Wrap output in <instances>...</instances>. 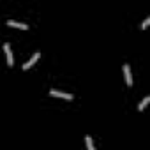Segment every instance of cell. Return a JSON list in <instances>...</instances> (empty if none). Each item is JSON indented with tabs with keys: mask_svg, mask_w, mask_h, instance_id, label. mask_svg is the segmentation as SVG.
Instances as JSON below:
<instances>
[{
	"mask_svg": "<svg viewBox=\"0 0 150 150\" xmlns=\"http://www.w3.org/2000/svg\"><path fill=\"white\" fill-rule=\"evenodd\" d=\"M148 23H150V18H145V21H143V23H141V28H143V30H145V28H146V27H148Z\"/></svg>",
	"mask_w": 150,
	"mask_h": 150,
	"instance_id": "cell-8",
	"label": "cell"
},
{
	"mask_svg": "<svg viewBox=\"0 0 150 150\" xmlns=\"http://www.w3.org/2000/svg\"><path fill=\"white\" fill-rule=\"evenodd\" d=\"M4 51H6V57H7V65H9V67H13V64H14V58H13V51H11V46H9V42H6V44H4Z\"/></svg>",
	"mask_w": 150,
	"mask_h": 150,
	"instance_id": "cell-2",
	"label": "cell"
},
{
	"mask_svg": "<svg viewBox=\"0 0 150 150\" xmlns=\"http://www.w3.org/2000/svg\"><path fill=\"white\" fill-rule=\"evenodd\" d=\"M85 141H87V148H88V150H94V141H92V138H90V136H87V138H85Z\"/></svg>",
	"mask_w": 150,
	"mask_h": 150,
	"instance_id": "cell-7",
	"label": "cell"
},
{
	"mask_svg": "<svg viewBox=\"0 0 150 150\" xmlns=\"http://www.w3.org/2000/svg\"><path fill=\"white\" fill-rule=\"evenodd\" d=\"M124 78H125L127 87H131V85H132V76H131V67H129V64L124 65Z\"/></svg>",
	"mask_w": 150,
	"mask_h": 150,
	"instance_id": "cell-4",
	"label": "cell"
},
{
	"mask_svg": "<svg viewBox=\"0 0 150 150\" xmlns=\"http://www.w3.org/2000/svg\"><path fill=\"white\" fill-rule=\"evenodd\" d=\"M39 57H41V53L37 51V53H35V55H34V57H32L30 60H27V62H25V64L21 65V69H23V71H27V69H30V67H32V65H34V64H35V62L39 60Z\"/></svg>",
	"mask_w": 150,
	"mask_h": 150,
	"instance_id": "cell-3",
	"label": "cell"
},
{
	"mask_svg": "<svg viewBox=\"0 0 150 150\" xmlns=\"http://www.w3.org/2000/svg\"><path fill=\"white\" fill-rule=\"evenodd\" d=\"M50 96H51V97H60V99L72 101V96H71V94H65V92H60V90H55V88L50 90Z\"/></svg>",
	"mask_w": 150,
	"mask_h": 150,
	"instance_id": "cell-1",
	"label": "cell"
},
{
	"mask_svg": "<svg viewBox=\"0 0 150 150\" xmlns=\"http://www.w3.org/2000/svg\"><path fill=\"white\" fill-rule=\"evenodd\" d=\"M148 103H150V97H145V99L138 104V110H139V111H143V110H145V106H146Z\"/></svg>",
	"mask_w": 150,
	"mask_h": 150,
	"instance_id": "cell-6",
	"label": "cell"
},
{
	"mask_svg": "<svg viewBox=\"0 0 150 150\" xmlns=\"http://www.w3.org/2000/svg\"><path fill=\"white\" fill-rule=\"evenodd\" d=\"M7 25H9V27H14V28L28 30V25H27V23H20V21H14V20H7Z\"/></svg>",
	"mask_w": 150,
	"mask_h": 150,
	"instance_id": "cell-5",
	"label": "cell"
}]
</instances>
